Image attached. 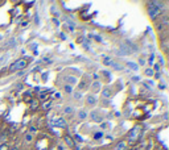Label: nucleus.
Returning <instances> with one entry per match:
<instances>
[{
  "label": "nucleus",
  "instance_id": "f257e3e1",
  "mask_svg": "<svg viewBox=\"0 0 169 150\" xmlns=\"http://www.w3.org/2000/svg\"><path fill=\"white\" fill-rule=\"evenodd\" d=\"M161 12V3L158 2H151L148 4V14H150L151 18L157 17Z\"/></svg>",
  "mask_w": 169,
  "mask_h": 150
},
{
  "label": "nucleus",
  "instance_id": "f03ea898",
  "mask_svg": "<svg viewBox=\"0 0 169 150\" xmlns=\"http://www.w3.org/2000/svg\"><path fill=\"white\" fill-rule=\"evenodd\" d=\"M27 65H28V61L27 59H17L15 63H12L11 66H9V71L15 72V71H17V70H24L27 67Z\"/></svg>",
  "mask_w": 169,
  "mask_h": 150
},
{
  "label": "nucleus",
  "instance_id": "7ed1b4c3",
  "mask_svg": "<svg viewBox=\"0 0 169 150\" xmlns=\"http://www.w3.org/2000/svg\"><path fill=\"white\" fill-rule=\"evenodd\" d=\"M140 132H141V128L140 127H135L130 132V134H128V141H130V142L137 141V138L140 137Z\"/></svg>",
  "mask_w": 169,
  "mask_h": 150
},
{
  "label": "nucleus",
  "instance_id": "20e7f679",
  "mask_svg": "<svg viewBox=\"0 0 169 150\" xmlns=\"http://www.w3.org/2000/svg\"><path fill=\"white\" fill-rule=\"evenodd\" d=\"M54 125L58 127V128H66V120L62 119V117H59V119H57L56 121H54Z\"/></svg>",
  "mask_w": 169,
  "mask_h": 150
},
{
  "label": "nucleus",
  "instance_id": "39448f33",
  "mask_svg": "<svg viewBox=\"0 0 169 150\" xmlns=\"http://www.w3.org/2000/svg\"><path fill=\"white\" fill-rule=\"evenodd\" d=\"M63 140H65V142L67 144V146H69V148H72V149H76V142L73 141V138H72L70 136H67V134H66V136L63 137Z\"/></svg>",
  "mask_w": 169,
  "mask_h": 150
},
{
  "label": "nucleus",
  "instance_id": "423d86ee",
  "mask_svg": "<svg viewBox=\"0 0 169 150\" xmlns=\"http://www.w3.org/2000/svg\"><path fill=\"white\" fill-rule=\"evenodd\" d=\"M116 150H127V142L126 141H120L116 145Z\"/></svg>",
  "mask_w": 169,
  "mask_h": 150
},
{
  "label": "nucleus",
  "instance_id": "0eeeda50",
  "mask_svg": "<svg viewBox=\"0 0 169 150\" xmlns=\"http://www.w3.org/2000/svg\"><path fill=\"white\" fill-rule=\"evenodd\" d=\"M97 98L95 96H93V95H90V96H87V103L89 104H91V105H95L97 104Z\"/></svg>",
  "mask_w": 169,
  "mask_h": 150
},
{
  "label": "nucleus",
  "instance_id": "6e6552de",
  "mask_svg": "<svg viewBox=\"0 0 169 150\" xmlns=\"http://www.w3.org/2000/svg\"><path fill=\"white\" fill-rule=\"evenodd\" d=\"M52 104H53V101H52V100H46L45 103L42 104V108H44V109H49V108L52 107Z\"/></svg>",
  "mask_w": 169,
  "mask_h": 150
},
{
  "label": "nucleus",
  "instance_id": "1a4fd4ad",
  "mask_svg": "<svg viewBox=\"0 0 169 150\" xmlns=\"http://www.w3.org/2000/svg\"><path fill=\"white\" fill-rule=\"evenodd\" d=\"M102 95H103V98H110V96H111V91L108 90V88H104Z\"/></svg>",
  "mask_w": 169,
  "mask_h": 150
},
{
  "label": "nucleus",
  "instance_id": "9d476101",
  "mask_svg": "<svg viewBox=\"0 0 169 150\" xmlns=\"http://www.w3.org/2000/svg\"><path fill=\"white\" fill-rule=\"evenodd\" d=\"M66 80H67L70 84H77V79L74 78V76H66Z\"/></svg>",
  "mask_w": 169,
  "mask_h": 150
},
{
  "label": "nucleus",
  "instance_id": "9b49d317",
  "mask_svg": "<svg viewBox=\"0 0 169 150\" xmlns=\"http://www.w3.org/2000/svg\"><path fill=\"white\" fill-rule=\"evenodd\" d=\"M111 66L114 67V69H116V70H123V66L116 63V62H111Z\"/></svg>",
  "mask_w": 169,
  "mask_h": 150
},
{
  "label": "nucleus",
  "instance_id": "f8f14e48",
  "mask_svg": "<svg viewBox=\"0 0 169 150\" xmlns=\"http://www.w3.org/2000/svg\"><path fill=\"white\" fill-rule=\"evenodd\" d=\"M37 107H38V101L37 100H32V104H31V108L34 111V109H37Z\"/></svg>",
  "mask_w": 169,
  "mask_h": 150
},
{
  "label": "nucleus",
  "instance_id": "ddd939ff",
  "mask_svg": "<svg viewBox=\"0 0 169 150\" xmlns=\"http://www.w3.org/2000/svg\"><path fill=\"white\" fill-rule=\"evenodd\" d=\"M101 88V84L98 83V82H95V83H94V86H93V90H94V92H98V90Z\"/></svg>",
  "mask_w": 169,
  "mask_h": 150
},
{
  "label": "nucleus",
  "instance_id": "4468645a",
  "mask_svg": "<svg viewBox=\"0 0 169 150\" xmlns=\"http://www.w3.org/2000/svg\"><path fill=\"white\" fill-rule=\"evenodd\" d=\"M127 66H128V67H131V69H133V70H139V66L135 65V63H131V62H128Z\"/></svg>",
  "mask_w": 169,
  "mask_h": 150
},
{
  "label": "nucleus",
  "instance_id": "2eb2a0df",
  "mask_svg": "<svg viewBox=\"0 0 169 150\" xmlns=\"http://www.w3.org/2000/svg\"><path fill=\"white\" fill-rule=\"evenodd\" d=\"M102 136H103V133H102V132H97V133H94V138H95V140L101 138Z\"/></svg>",
  "mask_w": 169,
  "mask_h": 150
},
{
  "label": "nucleus",
  "instance_id": "dca6fc26",
  "mask_svg": "<svg viewBox=\"0 0 169 150\" xmlns=\"http://www.w3.org/2000/svg\"><path fill=\"white\" fill-rule=\"evenodd\" d=\"M104 65H111V58H108V57H106L104 58Z\"/></svg>",
  "mask_w": 169,
  "mask_h": 150
},
{
  "label": "nucleus",
  "instance_id": "f3484780",
  "mask_svg": "<svg viewBox=\"0 0 169 150\" xmlns=\"http://www.w3.org/2000/svg\"><path fill=\"white\" fill-rule=\"evenodd\" d=\"M86 116H87V115L84 113L83 111H81V112H79V117H81V119H84V117H86Z\"/></svg>",
  "mask_w": 169,
  "mask_h": 150
},
{
  "label": "nucleus",
  "instance_id": "a211bd4d",
  "mask_svg": "<svg viewBox=\"0 0 169 150\" xmlns=\"http://www.w3.org/2000/svg\"><path fill=\"white\" fill-rule=\"evenodd\" d=\"M0 150H8V146H7L6 144H3L2 146H0Z\"/></svg>",
  "mask_w": 169,
  "mask_h": 150
},
{
  "label": "nucleus",
  "instance_id": "6ab92c4d",
  "mask_svg": "<svg viewBox=\"0 0 169 150\" xmlns=\"http://www.w3.org/2000/svg\"><path fill=\"white\" fill-rule=\"evenodd\" d=\"M65 91H66V92H72V87L70 86H65Z\"/></svg>",
  "mask_w": 169,
  "mask_h": 150
},
{
  "label": "nucleus",
  "instance_id": "aec40b11",
  "mask_svg": "<svg viewBox=\"0 0 169 150\" xmlns=\"http://www.w3.org/2000/svg\"><path fill=\"white\" fill-rule=\"evenodd\" d=\"M145 74H147V75H152V74H153V71H152V69H148V70L145 71Z\"/></svg>",
  "mask_w": 169,
  "mask_h": 150
},
{
  "label": "nucleus",
  "instance_id": "412c9836",
  "mask_svg": "<svg viewBox=\"0 0 169 150\" xmlns=\"http://www.w3.org/2000/svg\"><path fill=\"white\" fill-rule=\"evenodd\" d=\"M27 141H28V142L32 141V136H31V134H28V136H27Z\"/></svg>",
  "mask_w": 169,
  "mask_h": 150
},
{
  "label": "nucleus",
  "instance_id": "4be33fe9",
  "mask_svg": "<svg viewBox=\"0 0 169 150\" xmlns=\"http://www.w3.org/2000/svg\"><path fill=\"white\" fill-rule=\"evenodd\" d=\"M65 112H66V113H70V112H72V108H69V107L65 108Z\"/></svg>",
  "mask_w": 169,
  "mask_h": 150
},
{
  "label": "nucleus",
  "instance_id": "5701e85b",
  "mask_svg": "<svg viewBox=\"0 0 169 150\" xmlns=\"http://www.w3.org/2000/svg\"><path fill=\"white\" fill-rule=\"evenodd\" d=\"M15 150H16V149H15Z\"/></svg>",
  "mask_w": 169,
  "mask_h": 150
}]
</instances>
